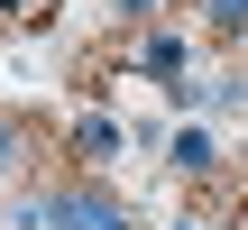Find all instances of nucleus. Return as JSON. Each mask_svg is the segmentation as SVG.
Here are the masks:
<instances>
[{"label": "nucleus", "instance_id": "nucleus-1", "mask_svg": "<svg viewBox=\"0 0 248 230\" xmlns=\"http://www.w3.org/2000/svg\"><path fill=\"white\" fill-rule=\"evenodd\" d=\"M46 212H55V221H74V230H138V221H129V203H120V194H101V184H55V194H46Z\"/></svg>", "mask_w": 248, "mask_h": 230}, {"label": "nucleus", "instance_id": "nucleus-2", "mask_svg": "<svg viewBox=\"0 0 248 230\" xmlns=\"http://www.w3.org/2000/svg\"><path fill=\"white\" fill-rule=\"evenodd\" d=\"M129 65H138L147 83H184V74H193V46H184V28H147V37L129 46Z\"/></svg>", "mask_w": 248, "mask_h": 230}, {"label": "nucleus", "instance_id": "nucleus-3", "mask_svg": "<svg viewBox=\"0 0 248 230\" xmlns=\"http://www.w3.org/2000/svg\"><path fill=\"white\" fill-rule=\"evenodd\" d=\"M166 166H175L184 184H212V175H221V138H212L202 120H184V129L166 138Z\"/></svg>", "mask_w": 248, "mask_h": 230}, {"label": "nucleus", "instance_id": "nucleus-4", "mask_svg": "<svg viewBox=\"0 0 248 230\" xmlns=\"http://www.w3.org/2000/svg\"><path fill=\"white\" fill-rule=\"evenodd\" d=\"M64 138H74V157H83V166H110V157L129 148V129H120L110 111H74V120H64Z\"/></svg>", "mask_w": 248, "mask_h": 230}, {"label": "nucleus", "instance_id": "nucleus-5", "mask_svg": "<svg viewBox=\"0 0 248 230\" xmlns=\"http://www.w3.org/2000/svg\"><path fill=\"white\" fill-rule=\"evenodd\" d=\"M202 28L221 46H248V0H202Z\"/></svg>", "mask_w": 248, "mask_h": 230}, {"label": "nucleus", "instance_id": "nucleus-6", "mask_svg": "<svg viewBox=\"0 0 248 230\" xmlns=\"http://www.w3.org/2000/svg\"><path fill=\"white\" fill-rule=\"evenodd\" d=\"M18 166H28V120L0 111V175H18Z\"/></svg>", "mask_w": 248, "mask_h": 230}, {"label": "nucleus", "instance_id": "nucleus-7", "mask_svg": "<svg viewBox=\"0 0 248 230\" xmlns=\"http://www.w3.org/2000/svg\"><path fill=\"white\" fill-rule=\"evenodd\" d=\"M110 18H120L129 37H147V28H166V9H156V0H110Z\"/></svg>", "mask_w": 248, "mask_h": 230}, {"label": "nucleus", "instance_id": "nucleus-8", "mask_svg": "<svg viewBox=\"0 0 248 230\" xmlns=\"http://www.w3.org/2000/svg\"><path fill=\"white\" fill-rule=\"evenodd\" d=\"M0 18H28V0H0Z\"/></svg>", "mask_w": 248, "mask_h": 230}, {"label": "nucleus", "instance_id": "nucleus-9", "mask_svg": "<svg viewBox=\"0 0 248 230\" xmlns=\"http://www.w3.org/2000/svg\"><path fill=\"white\" fill-rule=\"evenodd\" d=\"M37 230H74V221H55V212H46V221H37Z\"/></svg>", "mask_w": 248, "mask_h": 230}, {"label": "nucleus", "instance_id": "nucleus-10", "mask_svg": "<svg viewBox=\"0 0 248 230\" xmlns=\"http://www.w3.org/2000/svg\"><path fill=\"white\" fill-rule=\"evenodd\" d=\"M175 230H202V221H175Z\"/></svg>", "mask_w": 248, "mask_h": 230}, {"label": "nucleus", "instance_id": "nucleus-11", "mask_svg": "<svg viewBox=\"0 0 248 230\" xmlns=\"http://www.w3.org/2000/svg\"><path fill=\"white\" fill-rule=\"evenodd\" d=\"M239 55H248V46H239Z\"/></svg>", "mask_w": 248, "mask_h": 230}]
</instances>
